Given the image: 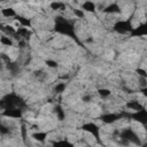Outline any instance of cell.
<instances>
[{"label": "cell", "mask_w": 147, "mask_h": 147, "mask_svg": "<svg viewBox=\"0 0 147 147\" xmlns=\"http://www.w3.org/2000/svg\"><path fill=\"white\" fill-rule=\"evenodd\" d=\"M0 42H1L3 46H13V45H14V40L11 39L10 36H7V34H2V36H1Z\"/></svg>", "instance_id": "d6986e66"}, {"label": "cell", "mask_w": 147, "mask_h": 147, "mask_svg": "<svg viewBox=\"0 0 147 147\" xmlns=\"http://www.w3.org/2000/svg\"><path fill=\"white\" fill-rule=\"evenodd\" d=\"M129 119L136 121L139 124H141L144 126H147V109L144 108V109H140V110H137V111H130Z\"/></svg>", "instance_id": "52a82bcc"}, {"label": "cell", "mask_w": 147, "mask_h": 147, "mask_svg": "<svg viewBox=\"0 0 147 147\" xmlns=\"http://www.w3.org/2000/svg\"><path fill=\"white\" fill-rule=\"evenodd\" d=\"M23 113H24V110L23 109H20V108H5V109H2L1 115L2 116H6V117L18 119V118H22Z\"/></svg>", "instance_id": "ba28073f"}, {"label": "cell", "mask_w": 147, "mask_h": 147, "mask_svg": "<svg viewBox=\"0 0 147 147\" xmlns=\"http://www.w3.org/2000/svg\"><path fill=\"white\" fill-rule=\"evenodd\" d=\"M15 18H16V21L20 23L21 26H25V28H31V26H32L30 18H26V17H23V16H20V15H17Z\"/></svg>", "instance_id": "2e32d148"}, {"label": "cell", "mask_w": 147, "mask_h": 147, "mask_svg": "<svg viewBox=\"0 0 147 147\" xmlns=\"http://www.w3.org/2000/svg\"><path fill=\"white\" fill-rule=\"evenodd\" d=\"M140 92L142 93V95L147 96V85H146V86H144V87H141V88H140Z\"/></svg>", "instance_id": "83f0119b"}, {"label": "cell", "mask_w": 147, "mask_h": 147, "mask_svg": "<svg viewBox=\"0 0 147 147\" xmlns=\"http://www.w3.org/2000/svg\"><path fill=\"white\" fill-rule=\"evenodd\" d=\"M0 106H1V109H5V108H20V109H23L24 111L28 109L26 101L15 92H10V93L5 94L1 98Z\"/></svg>", "instance_id": "7a4b0ae2"}, {"label": "cell", "mask_w": 147, "mask_h": 147, "mask_svg": "<svg viewBox=\"0 0 147 147\" xmlns=\"http://www.w3.org/2000/svg\"><path fill=\"white\" fill-rule=\"evenodd\" d=\"M75 1H78V0H75Z\"/></svg>", "instance_id": "f1b7e54d"}, {"label": "cell", "mask_w": 147, "mask_h": 147, "mask_svg": "<svg viewBox=\"0 0 147 147\" xmlns=\"http://www.w3.org/2000/svg\"><path fill=\"white\" fill-rule=\"evenodd\" d=\"M65 88H67V83H64V82L57 83V84L54 86V92H55L56 94H61V93H63V92L65 91Z\"/></svg>", "instance_id": "ffe728a7"}, {"label": "cell", "mask_w": 147, "mask_h": 147, "mask_svg": "<svg viewBox=\"0 0 147 147\" xmlns=\"http://www.w3.org/2000/svg\"><path fill=\"white\" fill-rule=\"evenodd\" d=\"M32 36V31L30 30V28H25V26H21L16 30V40H25L28 41Z\"/></svg>", "instance_id": "30bf717a"}, {"label": "cell", "mask_w": 147, "mask_h": 147, "mask_svg": "<svg viewBox=\"0 0 147 147\" xmlns=\"http://www.w3.org/2000/svg\"><path fill=\"white\" fill-rule=\"evenodd\" d=\"M33 76L38 82H44L46 78V72L44 70H36L33 72Z\"/></svg>", "instance_id": "7402d4cb"}, {"label": "cell", "mask_w": 147, "mask_h": 147, "mask_svg": "<svg viewBox=\"0 0 147 147\" xmlns=\"http://www.w3.org/2000/svg\"><path fill=\"white\" fill-rule=\"evenodd\" d=\"M45 64L48 68H51V69H54V68H57L59 67V63L56 61H54V60H46L45 61Z\"/></svg>", "instance_id": "cb8c5ba5"}, {"label": "cell", "mask_w": 147, "mask_h": 147, "mask_svg": "<svg viewBox=\"0 0 147 147\" xmlns=\"http://www.w3.org/2000/svg\"><path fill=\"white\" fill-rule=\"evenodd\" d=\"M49 7H51L52 10H55V11H62V10H65L67 5H65L63 1H56V0H55V1L51 2Z\"/></svg>", "instance_id": "5bb4252c"}, {"label": "cell", "mask_w": 147, "mask_h": 147, "mask_svg": "<svg viewBox=\"0 0 147 147\" xmlns=\"http://www.w3.org/2000/svg\"><path fill=\"white\" fill-rule=\"evenodd\" d=\"M84 13H85V11H83L82 9H75V10H74V14H75L76 16H78L79 18H83V17H84Z\"/></svg>", "instance_id": "4316f807"}, {"label": "cell", "mask_w": 147, "mask_h": 147, "mask_svg": "<svg viewBox=\"0 0 147 147\" xmlns=\"http://www.w3.org/2000/svg\"><path fill=\"white\" fill-rule=\"evenodd\" d=\"M102 11L105 14H109V15H116V14H121L122 9H121V6L117 3V2H110L108 3L107 6H105L102 8Z\"/></svg>", "instance_id": "8fae6325"}, {"label": "cell", "mask_w": 147, "mask_h": 147, "mask_svg": "<svg viewBox=\"0 0 147 147\" xmlns=\"http://www.w3.org/2000/svg\"><path fill=\"white\" fill-rule=\"evenodd\" d=\"M53 31L59 33V34L72 38L77 42L79 41L78 38H77V34H76V31H75L74 23L70 22L69 20L64 18L63 16H56L54 18V29H53Z\"/></svg>", "instance_id": "6da1fadb"}, {"label": "cell", "mask_w": 147, "mask_h": 147, "mask_svg": "<svg viewBox=\"0 0 147 147\" xmlns=\"http://www.w3.org/2000/svg\"><path fill=\"white\" fill-rule=\"evenodd\" d=\"M147 36V21L140 23L137 26H133L130 37H146Z\"/></svg>", "instance_id": "9c48e42d"}, {"label": "cell", "mask_w": 147, "mask_h": 147, "mask_svg": "<svg viewBox=\"0 0 147 147\" xmlns=\"http://www.w3.org/2000/svg\"><path fill=\"white\" fill-rule=\"evenodd\" d=\"M1 15L6 18H13V17H16L18 14L16 13V10L11 7H7V8H3L1 9Z\"/></svg>", "instance_id": "9a60e30c"}, {"label": "cell", "mask_w": 147, "mask_h": 147, "mask_svg": "<svg viewBox=\"0 0 147 147\" xmlns=\"http://www.w3.org/2000/svg\"><path fill=\"white\" fill-rule=\"evenodd\" d=\"M125 108L127 109V110H130V111H137V110H140V109H144L145 108V106L141 103V102H139L138 100H129L126 103H125Z\"/></svg>", "instance_id": "7c38bea8"}, {"label": "cell", "mask_w": 147, "mask_h": 147, "mask_svg": "<svg viewBox=\"0 0 147 147\" xmlns=\"http://www.w3.org/2000/svg\"><path fill=\"white\" fill-rule=\"evenodd\" d=\"M80 9L83 11H85V13H95L96 11V5L92 0H85L82 3V8Z\"/></svg>", "instance_id": "4fadbf2b"}, {"label": "cell", "mask_w": 147, "mask_h": 147, "mask_svg": "<svg viewBox=\"0 0 147 147\" xmlns=\"http://www.w3.org/2000/svg\"><path fill=\"white\" fill-rule=\"evenodd\" d=\"M32 138H33L34 140H37V141L42 142V141H45L46 138H47V132H44V131H37V132H34V133L32 134Z\"/></svg>", "instance_id": "e0dca14e"}, {"label": "cell", "mask_w": 147, "mask_h": 147, "mask_svg": "<svg viewBox=\"0 0 147 147\" xmlns=\"http://www.w3.org/2000/svg\"><path fill=\"white\" fill-rule=\"evenodd\" d=\"M10 132H11V130H10L9 126H6L3 123L0 125V134H1L2 137H5L6 134H10Z\"/></svg>", "instance_id": "603a6c76"}, {"label": "cell", "mask_w": 147, "mask_h": 147, "mask_svg": "<svg viewBox=\"0 0 147 147\" xmlns=\"http://www.w3.org/2000/svg\"><path fill=\"white\" fill-rule=\"evenodd\" d=\"M136 72L138 74V76H140V77H142V78H147V71H146L145 69L138 68V69L136 70Z\"/></svg>", "instance_id": "d4e9b609"}, {"label": "cell", "mask_w": 147, "mask_h": 147, "mask_svg": "<svg viewBox=\"0 0 147 147\" xmlns=\"http://www.w3.org/2000/svg\"><path fill=\"white\" fill-rule=\"evenodd\" d=\"M115 138L119 139V142L123 145H142L140 137L132 127H124L122 130H116Z\"/></svg>", "instance_id": "3957f363"}, {"label": "cell", "mask_w": 147, "mask_h": 147, "mask_svg": "<svg viewBox=\"0 0 147 147\" xmlns=\"http://www.w3.org/2000/svg\"><path fill=\"white\" fill-rule=\"evenodd\" d=\"M98 94L102 98V99H107L111 95V91L109 88H106V87H101L98 90Z\"/></svg>", "instance_id": "44dd1931"}, {"label": "cell", "mask_w": 147, "mask_h": 147, "mask_svg": "<svg viewBox=\"0 0 147 147\" xmlns=\"http://www.w3.org/2000/svg\"><path fill=\"white\" fill-rule=\"evenodd\" d=\"M92 99H93V96H92V94H90V93L83 94V96H82V100H83L84 102H91Z\"/></svg>", "instance_id": "484cf974"}, {"label": "cell", "mask_w": 147, "mask_h": 147, "mask_svg": "<svg viewBox=\"0 0 147 147\" xmlns=\"http://www.w3.org/2000/svg\"><path fill=\"white\" fill-rule=\"evenodd\" d=\"M113 30L118 33V34H129L132 32L133 30V25H132V22L130 18H126V20H118L114 23L113 25Z\"/></svg>", "instance_id": "5b68a950"}, {"label": "cell", "mask_w": 147, "mask_h": 147, "mask_svg": "<svg viewBox=\"0 0 147 147\" xmlns=\"http://www.w3.org/2000/svg\"><path fill=\"white\" fill-rule=\"evenodd\" d=\"M54 114L56 115V118L59 121H63L65 118V113H64V110H63V108L61 106H56L54 108Z\"/></svg>", "instance_id": "ac0fdd59"}, {"label": "cell", "mask_w": 147, "mask_h": 147, "mask_svg": "<svg viewBox=\"0 0 147 147\" xmlns=\"http://www.w3.org/2000/svg\"><path fill=\"white\" fill-rule=\"evenodd\" d=\"M130 113L129 111H118V113H106L100 115V121L103 122L105 124H114L119 119H129Z\"/></svg>", "instance_id": "277c9868"}, {"label": "cell", "mask_w": 147, "mask_h": 147, "mask_svg": "<svg viewBox=\"0 0 147 147\" xmlns=\"http://www.w3.org/2000/svg\"><path fill=\"white\" fill-rule=\"evenodd\" d=\"M80 129H82L83 131H85V132L92 134L95 140L100 141V136H101V133H100V127H99V125H96L95 123H93V122H86V123H84V124L80 126Z\"/></svg>", "instance_id": "8992f818"}]
</instances>
